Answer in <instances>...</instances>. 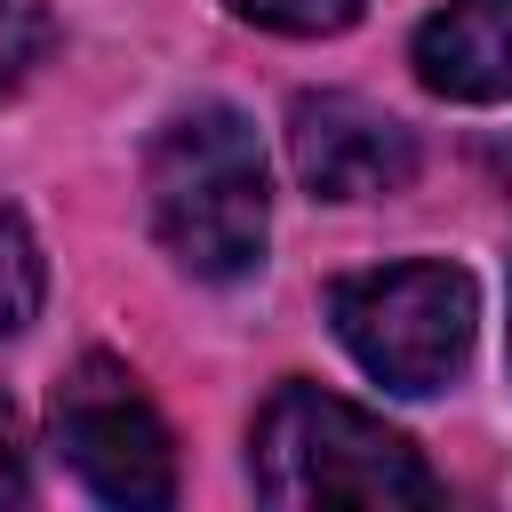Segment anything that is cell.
<instances>
[{
	"label": "cell",
	"mask_w": 512,
	"mask_h": 512,
	"mask_svg": "<svg viewBox=\"0 0 512 512\" xmlns=\"http://www.w3.org/2000/svg\"><path fill=\"white\" fill-rule=\"evenodd\" d=\"M144 200L160 248L192 280H240L264 264L272 232V184H264V144L256 120L232 104H184L160 120L144 152Z\"/></svg>",
	"instance_id": "6da1fadb"
},
{
	"label": "cell",
	"mask_w": 512,
	"mask_h": 512,
	"mask_svg": "<svg viewBox=\"0 0 512 512\" xmlns=\"http://www.w3.org/2000/svg\"><path fill=\"white\" fill-rule=\"evenodd\" d=\"M248 472L256 496L280 512H320V504H368V512H400V504H440L432 464L368 408L320 392V384H280L248 432Z\"/></svg>",
	"instance_id": "7a4b0ae2"
},
{
	"label": "cell",
	"mask_w": 512,
	"mask_h": 512,
	"mask_svg": "<svg viewBox=\"0 0 512 512\" xmlns=\"http://www.w3.org/2000/svg\"><path fill=\"white\" fill-rule=\"evenodd\" d=\"M472 320H480L472 272H464V264H440V256L344 272V280L328 288V328H336V344H344L384 392H408V400L440 392V384L464 368Z\"/></svg>",
	"instance_id": "3957f363"
},
{
	"label": "cell",
	"mask_w": 512,
	"mask_h": 512,
	"mask_svg": "<svg viewBox=\"0 0 512 512\" xmlns=\"http://www.w3.org/2000/svg\"><path fill=\"white\" fill-rule=\"evenodd\" d=\"M48 440H56V456L80 472V488L104 496V504H120V512H152V504L176 496L168 424H160V408L144 400V384H136L120 360H104V352H88V360L56 384V400H48Z\"/></svg>",
	"instance_id": "277c9868"
},
{
	"label": "cell",
	"mask_w": 512,
	"mask_h": 512,
	"mask_svg": "<svg viewBox=\"0 0 512 512\" xmlns=\"http://www.w3.org/2000/svg\"><path fill=\"white\" fill-rule=\"evenodd\" d=\"M288 168L312 200H384L416 176V136L384 104L320 88V96H296L288 112Z\"/></svg>",
	"instance_id": "5b68a950"
},
{
	"label": "cell",
	"mask_w": 512,
	"mask_h": 512,
	"mask_svg": "<svg viewBox=\"0 0 512 512\" xmlns=\"http://www.w3.org/2000/svg\"><path fill=\"white\" fill-rule=\"evenodd\" d=\"M416 80L448 104L512 96V0H448L416 24Z\"/></svg>",
	"instance_id": "8992f818"
},
{
	"label": "cell",
	"mask_w": 512,
	"mask_h": 512,
	"mask_svg": "<svg viewBox=\"0 0 512 512\" xmlns=\"http://www.w3.org/2000/svg\"><path fill=\"white\" fill-rule=\"evenodd\" d=\"M40 288H48V272H40V248H32L24 216H8V208H0V336H24V328H32V312H40Z\"/></svg>",
	"instance_id": "52a82bcc"
},
{
	"label": "cell",
	"mask_w": 512,
	"mask_h": 512,
	"mask_svg": "<svg viewBox=\"0 0 512 512\" xmlns=\"http://www.w3.org/2000/svg\"><path fill=\"white\" fill-rule=\"evenodd\" d=\"M56 48V24L40 0H0V104L40 72V56Z\"/></svg>",
	"instance_id": "ba28073f"
},
{
	"label": "cell",
	"mask_w": 512,
	"mask_h": 512,
	"mask_svg": "<svg viewBox=\"0 0 512 512\" xmlns=\"http://www.w3.org/2000/svg\"><path fill=\"white\" fill-rule=\"evenodd\" d=\"M240 24H264V32H296V40H320V32H344L360 16V0H224Z\"/></svg>",
	"instance_id": "9c48e42d"
},
{
	"label": "cell",
	"mask_w": 512,
	"mask_h": 512,
	"mask_svg": "<svg viewBox=\"0 0 512 512\" xmlns=\"http://www.w3.org/2000/svg\"><path fill=\"white\" fill-rule=\"evenodd\" d=\"M24 488H32V464H24V424H16V408H8V392H0V504H24Z\"/></svg>",
	"instance_id": "30bf717a"
}]
</instances>
